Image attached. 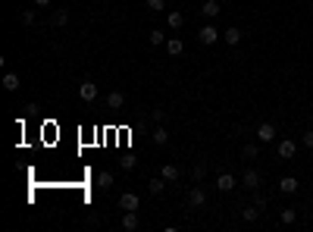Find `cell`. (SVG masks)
Returning a JSON list of instances; mask_svg holds the SVG:
<instances>
[{
  "instance_id": "6da1fadb",
  "label": "cell",
  "mask_w": 313,
  "mask_h": 232,
  "mask_svg": "<svg viewBox=\"0 0 313 232\" xmlns=\"http://www.w3.org/2000/svg\"><path fill=\"white\" fill-rule=\"evenodd\" d=\"M294 151H298V144H294V138H282L276 144V154L279 160H294Z\"/></svg>"
},
{
  "instance_id": "7a4b0ae2",
  "label": "cell",
  "mask_w": 313,
  "mask_h": 232,
  "mask_svg": "<svg viewBox=\"0 0 313 232\" xmlns=\"http://www.w3.org/2000/svg\"><path fill=\"white\" fill-rule=\"evenodd\" d=\"M260 182H263V176L257 173V169H244V176H241V185L248 188V192H257Z\"/></svg>"
},
{
  "instance_id": "3957f363",
  "label": "cell",
  "mask_w": 313,
  "mask_h": 232,
  "mask_svg": "<svg viewBox=\"0 0 313 232\" xmlns=\"http://www.w3.org/2000/svg\"><path fill=\"white\" fill-rule=\"evenodd\" d=\"M188 204H191L194 210H198V207H204V204H207V192L200 188V182H194V188L188 192Z\"/></svg>"
},
{
  "instance_id": "277c9868",
  "label": "cell",
  "mask_w": 313,
  "mask_h": 232,
  "mask_svg": "<svg viewBox=\"0 0 313 232\" xmlns=\"http://www.w3.org/2000/svg\"><path fill=\"white\" fill-rule=\"evenodd\" d=\"M257 141H260V144L276 141V126H273V123H260V126H257Z\"/></svg>"
},
{
  "instance_id": "5b68a950",
  "label": "cell",
  "mask_w": 313,
  "mask_h": 232,
  "mask_svg": "<svg viewBox=\"0 0 313 232\" xmlns=\"http://www.w3.org/2000/svg\"><path fill=\"white\" fill-rule=\"evenodd\" d=\"M198 38H200V44H216V41H219V29H216V25H204V29H200L198 32Z\"/></svg>"
},
{
  "instance_id": "8992f818",
  "label": "cell",
  "mask_w": 313,
  "mask_h": 232,
  "mask_svg": "<svg viewBox=\"0 0 313 232\" xmlns=\"http://www.w3.org/2000/svg\"><path fill=\"white\" fill-rule=\"evenodd\" d=\"M138 207H141V198L135 195V192L119 195V210H138Z\"/></svg>"
},
{
  "instance_id": "52a82bcc",
  "label": "cell",
  "mask_w": 313,
  "mask_h": 232,
  "mask_svg": "<svg viewBox=\"0 0 313 232\" xmlns=\"http://www.w3.org/2000/svg\"><path fill=\"white\" fill-rule=\"evenodd\" d=\"M138 226H141L138 210H125V217H122V229H125V232H135Z\"/></svg>"
},
{
  "instance_id": "ba28073f",
  "label": "cell",
  "mask_w": 313,
  "mask_h": 232,
  "mask_svg": "<svg viewBox=\"0 0 313 232\" xmlns=\"http://www.w3.org/2000/svg\"><path fill=\"white\" fill-rule=\"evenodd\" d=\"M79 98L85 100V104H91V100L97 98V85H94V82H82V88H79Z\"/></svg>"
},
{
  "instance_id": "9c48e42d",
  "label": "cell",
  "mask_w": 313,
  "mask_h": 232,
  "mask_svg": "<svg viewBox=\"0 0 313 232\" xmlns=\"http://www.w3.org/2000/svg\"><path fill=\"white\" fill-rule=\"evenodd\" d=\"M160 176H163L166 182H175V179L182 176V169L175 166V163H163V166H160Z\"/></svg>"
},
{
  "instance_id": "30bf717a",
  "label": "cell",
  "mask_w": 313,
  "mask_h": 232,
  "mask_svg": "<svg viewBox=\"0 0 313 232\" xmlns=\"http://www.w3.org/2000/svg\"><path fill=\"white\" fill-rule=\"evenodd\" d=\"M107 107H110V110H122V107H125V94H122V91H110V94H107Z\"/></svg>"
},
{
  "instance_id": "8fae6325",
  "label": "cell",
  "mask_w": 313,
  "mask_h": 232,
  "mask_svg": "<svg viewBox=\"0 0 313 232\" xmlns=\"http://www.w3.org/2000/svg\"><path fill=\"white\" fill-rule=\"evenodd\" d=\"M216 188H219V192H232V188H235V176L232 173H219L216 176Z\"/></svg>"
},
{
  "instance_id": "7c38bea8",
  "label": "cell",
  "mask_w": 313,
  "mask_h": 232,
  "mask_svg": "<svg viewBox=\"0 0 313 232\" xmlns=\"http://www.w3.org/2000/svg\"><path fill=\"white\" fill-rule=\"evenodd\" d=\"M279 192H282V195H294V192H298V179H294V176L279 179Z\"/></svg>"
},
{
  "instance_id": "4fadbf2b",
  "label": "cell",
  "mask_w": 313,
  "mask_h": 232,
  "mask_svg": "<svg viewBox=\"0 0 313 232\" xmlns=\"http://www.w3.org/2000/svg\"><path fill=\"white\" fill-rule=\"evenodd\" d=\"M241 35H244V32H241V29H235V25H232V29H226V32H223V41H226V44H232V47H235V44H241Z\"/></svg>"
},
{
  "instance_id": "5bb4252c",
  "label": "cell",
  "mask_w": 313,
  "mask_h": 232,
  "mask_svg": "<svg viewBox=\"0 0 313 232\" xmlns=\"http://www.w3.org/2000/svg\"><path fill=\"white\" fill-rule=\"evenodd\" d=\"M166 185H169V182H166L163 176H154V179L147 182V192H150V195H163V192H166Z\"/></svg>"
},
{
  "instance_id": "9a60e30c",
  "label": "cell",
  "mask_w": 313,
  "mask_h": 232,
  "mask_svg": "<svg viewBox=\"0 0 313 232\" xmlns=\"http://www.w3.org/2000/svg\"><path fill=\"white\" fill-rule=\"evenodd\" d=\"M200 13H204L207 19H216V16H219V0H204V6H200Z\"/></svg>"
},
{
  "instance_id": "2e32d148",
  "label": "cell",
  "mask_w": 313,
  "mask_h": 232,
  "mask_svg": "<svg viewBox=\"0 0 313 232\" xmlns=\"http://www.w3.org/2000/svg\"><path fill=\"white\" fill-rule=\"evenodd\" d=\"M241 220H244V223H257V220H260V207H257V204L241 207Z\"/></svg>"
},
{
  "instance_id": "e0dca14e",
  "label": "cell",
  "mask_w": 313,
  "mask_h": 232,
  "mask_svg": "<svg viewBox=\"0 0 313 232\" xmlns=\"http://www.w3.org/2000/svg\"><path fill=\"white\" fill-rule=\"evenodd\" d=\"M66 22H69V10H57L54 16H50V25H54V29H63Z\"/></svg>"
},
{
  "instance_id": "ac0fdd59",
  "label": "cell",
  "mask_w": 313,
  "mask_h": 232,
  "mask_svg": "<svg viewBox=\"0 0 313 232\" xmlns=\"http://www.w3.org/2000/svg\"><path fill=\"white\" fill-rule=\"evenodd\" d=\"M185 25V13H179V10H169V29L172 32H179Z\"/></svg>"
},
{
  "instance_id": "d6986e66",
  "label": "cell",
  "mask_w": 313,
  "mask_h": 232,
  "mask_svg": "<svg viewBox=\"0 0 313 232\" xmlns=\"http://www.w3.org/2000/svg\"><path fill=\"white\" fill-rule=\"evenodd\" d=\"M294 220H298V213H294L291 207H282V210H279V223H282V226H291Z\"/></svg>"
},
{
  "instance_id": "ffe728a7",
  "label": "cell",
  "mask_w": 313,
  "mask_h": 232,
  "mask_svg": "<svg viewBox=\"0 0 313 232\" xmlns=\"http://www.w3.org/2000/svg\"><path fill=\"white\" fill-rule=\"evenodd\" d=\"M166 50H169V57H179L182 50H185V44H182L179 38H169V41H166Z\"/></svg>"
},
{
  "instance_id": "44dd1931",
  "label": "cell",
  "mask_w": 313,
  "mask_h": 232,
  "mask_svg": "<svg viewBox=\"0 0 313 232\" xmlns=\"http://www.w3.org/2000/svg\"><path fill=\"white\" fill-rule=\"evenodd\" d=\"M3 88H6V91H16V88H19V75H16V72H6V75H3Z\"/></svg>"
},
{
  "instance_id": "7402d4cb",
  "label": "cell",
  "mask_w": 313,
  "mask_h": 232,
  "mask_svg": "<svg viewBox=\"0 0 313 232\" xmlns=\"http://www.w3.org/2000/svg\"><path fill=\"white\" fill-rule=\"evenodd\" d=\"M257 154H260V144H244V148H241V157H248V160H257Z\"/></svg>"
},
{
  "instance_id": "603a6c76",
  "label": "cell",
  "mask_w": 313,
  "mask_h": 232,
  "mask_svg": "<svg viewBox=\"0 0 313 232\" xmlns=\"http://www.w3.org/2000/svg\"><path fill=\"white\" fill-rule=\"evenodd\" d=\"M154 144H160V148H163V144H169V132H166L163 126L154 129Z\"/></svg>"
},
{
  "instance_id": "cb8c5ba5",
  "label": "cell",
  "mask_w": 313,
  "mask_h": 232,
  "mask_svg": "<svg viewBox=\"0 0 313 232\" xmlns=\"http://www.w3.org/2000/svg\"><path fill=\"white\" fill-rule=\"evenodd\" d=\"M147 38H150V44H166V32L163 29H154Z\"/></svg>"
},
{
  "instance_id": "d4e9b609",
  "label": "cell",
  "mask_w": 313,
  "mask_h": 232,
  "mask_svg": "<svg viewBox=\"0 0 313 232\" xmlns=\"http://www.w3.org/2000/svg\"><path fill=\"white\" fill-rule=\"evenodd\" d=\"M204 176H207V166H204V163H198V166L191 169V179H194V182H204Z\"/></svg>"
},
{
  "instance_id": "484cf974",
  "label": "cell",
  "mask_w": 313,
  "mask_h": 232,
  "mask_svg": "<svg viewBox=\"0 0 313 232\" xmlns=\"http://www.w3.org/2000/svg\"><path fill=\"white\" fill-rule=\"evenodd\" d=\"M19 19H22V25H35L38 13H35V10H22V16H19Z\"/></svg>"
},
{
  "instance_id": "4316f807",
  "label": "cell",
  "mask_w": 313,
  "mask_h": 232,
  "mask_svg": "<svg viewBox=\"0 0 313 232\" xmlns=\"http://www.w3.org/2000/svg\"><path fill=\"white\" fill-rule=\"evenodd\" d=\"M144 6H147L150 13H160V10L166 6V0H144Z\"/></svg>"
},
{
  "instance_id": "83f0119b",
  "label": "cell",
  "mask_w": 313,
  "mask_h": 232,
  "mask_svg": "<svg viewBox=\"0 0 313 232\" xmlns=\"http://www.w3.org/2000/svg\"><path fill=\"white\" fill-rule=\"evenodd\" d=\"M97 185L100 188H110V185H113V173H100L97 176Z\"/></svg>"
},
{
  "instance_id": "f1b7e54d",
  "label": "cell",
  "mask_w": 313,
  "mask_h": 232,
  "mask_svg": "<svg viewBox=\"0 0 313 232\" xmlns=\"http://www.w3.org/2000/svg\"><path fill=\"white\" fill-rule=\"evenodd\" d=\"M301 144H304V148H313V129H307V132L301 135Z\"/></svg>"
},
{
  "instance_id": "f546056e",
  "label": "cell",
  "mask_w": 313,
  "mask_h": 232,
  "mask_svg": "<svg viewBox=\"0 0 313 232\" xmlns=\"http://www.w3.org/2000/svg\"><path fill=\"white\" fill-rule=\"evenodd\" d=\"M119 166L122 169H135V157H132V154H125V157L119 160Z\"/></svg>"
},
{
  "instance_id": "4dcf8cb0",
  "label": "cell",
  "mask_w": 313,
  "mask_h": 232,
  "mask_svg": "<svg viewBox=\"0 0 313 232\" xmlns=\"http://www.w3.org/2000/svg\"><path fill=\"white\" fill-rule=\"evenodd\" d=\"M254 204H257V207H260V210H263V207H266V198H263V195H260V188H257V192H254Z\"/></svg>"
},
{
  "instance_id": "1f68e13d",
  "label": "cell",
  "mask_w": 313,
  "mask_h": 232,
  "mask_svg": "<svg viewBox=\"0 0 313 232\" xmlns=\"http://www.w3.org/2000/svg\"><path fill=\"white\" fill-rule=\"evenodd\" d=\"M150 116H154V123H163V119H166V110H154Z\"/></svg>"
},
{
  "instance_id": "d6a6232c",
  "label": "cell",
  "mask_w": 313,
  "mask_h": 232,
  "mask_svg": "<svg viewBox=\"0 0 313 232\" xmlns=\"http://www.w3.org/2000/svg\"><path fill=\"white\" fill-rule=\"evenodd\" d=\"M35 6H50V0H35Z\"/></svg>"
}]
</instances>
